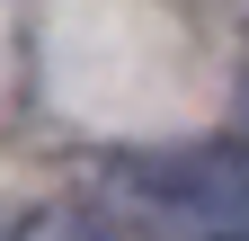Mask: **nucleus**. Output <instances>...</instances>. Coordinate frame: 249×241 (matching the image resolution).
Returning a JSON list of instances; mask_svg holds the SVG:
<instances>
[{
  "mask_svg": "<svg viewBox=\"0 0 249 241\" xmlns=\"http://www.w3.org/2000/svg\"><path fill=\"white\" fill-rule=\"evenodd\" d=\"M9 241H142L124 205H45V215H27Z\"/></svg>",
  "mask_w": 249,
  "mask_h": 241,
  "instance_id": "2",
  "label": "nucleus"
},
{
  "mask_svg": "<svg viewBox=\"0 0 249 241\" xmlns=\"http://www.w3.org/2000/svg\"><path fill=\"white\" fill-rule=\"evenodd\" d=\"M0 241H9V232H0Z\"/></svg>",
  "mask_w": 249,
  "mask_h": 241,
  "instance_id": "3",
  "label": "nucleus"
},
{
  "mask_svg": "<svg viewBox=\"0 0 249 241\" xmlns=\"http://www.w3.org/2000/svg\"><path fill=\"white\" fill-rule=\"evenodd\" d=\"M107 197L134 215L142 241H249V143H169L124 152Z\"/></svg>",
  "mask_w": 249,
  "mask_h": 241,
  "instance_id": "1",
  "label": "nucleus"
}]
</instances>
